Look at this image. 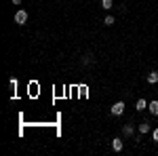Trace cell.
Masks as SVG:
<instances>
[{"label":"cell","mask_w":158,"mask_h":156,"mask_svg":"<svg viewBox=\"0 0 158 156\" xmlns=\"http://www.w3.org/2000/svg\"><path fill=\"white\" fill-rule=\"evenodd\" d=\"M158 82V72H150L148 74V84H156Z\"/></svg>","instance_id":"cell-4"},{"label":"cell","mask_w":158,"mask_h":156,"mask_svg":"<svg viewBox=\"0 0 158 156\" xmlns=\"http://www.w3.org/2000/svg\"><path fill=\"white\" fill-rule=\"evenodd\" d=\"M122 112H124V101H116V103L112 106V114H114V116H120Z\"/></svg>","instance_id":"cell-2"},{"label":"cell","mask_w":158,"mask_h":156,"mask_svg":"<svg viewBox=\"0 0 158 156\" xmlns=\"http://www.w3.org/2000/svg\"><path fill=\"white\" fill-rule=\"evenodd\" d=\"M25 21H27V13H25V11H17V13H15V23L23 25Z\"/></svg>","instance_id":"cell-1"},{"label":"cell","mask_w":158,"mask_h":156,"mask_svg":"<svg viewBox=\"0 0 158 156\" xmlns=\"http://www.w3.org/2000/svg\"><path fill=\"white\" fill-rule=\"evenodd\" d=\"M13 4H21V0H13Z\"/></svg>","instance_id":"cell-12"},{"label":"cell","mask_w":158,"mask_h":156,"mask_svg":"<svg viewBox=\"0 0 158 156\" xmlns=\"http://www.w3.org/2000/svg\"><path fill=\"white\" fill-rule=\"evenodd\" d=\"M103 23H106V25H114V17H112V15H108V17H106V21H103Z\"/></svg>","instance_id":"cell-10"},{"label":"cell","mask_w":158,"mask_h":156,"mask_svg":"<svg viewBox=\"0 0 158 156\" xmlns=\"http://www.w3.org/2000/svg\"><path fill=\"white\" fill-rule=\"evenodd\" d=\"M112 150H114V152H120L122 150V139H114V141H112Z\"/></svg>","instance_id":"cell-5"},{"label":"cell","mask_w":158,"mask_h":156,"mask_svg":"<svg viewBox=\"0 0 158 156\" xmlns=\"http://www.w3.org/2000/svg\"><path fill=\"white\" fill-rule=\"evenodd\" d=\"M148 110H150V114L158 116V101H150V103H148Z\"/></svg>","instance_id":"cell-3"},{"label":"cell","mask_w":158,"mask_h":156,"mask_svg":"<svg viewBox=\"0 0 158 156\" xmlns=\"http://www.w3.org/2000/svg\"><path fill=\"white\" fill-rule=\"evenodd\" d=\"M146 108H148V101H146V99H139V101H137V110H139V112H143Z\"/></svg>","instance_id":"cell-6"},{"label":"cell","mask_w":158,"mask_h":156,"mask_svg":"<svg viewBox=\"0 0 158 156\" xmlns=\"http://www.w3.org/2000/svg\"><path fill=\"white\" fill-rule=\"evenodd\" d=\"M148 131H150V124H148V122L139 124V133H148Z\"/></svg>","instance_id":"cell-9"},{"label":"cell","mask_w":158,"mask_h":156,"mask_svg":"<svg viewBox=\"0 0 158 156\" xmlns=\"http://www.w3.org/2000/svg\"><path fill=\"white\" fill-rule=\"evenodd\" d=\"M122 133H124V135H131V133H133V124H124V127H122Z\"/></svg>","instance_id":"cell-8"},{"label":"cell","mask_w":158,"mask_h":156,"mask_svg":"<svg viewBox=\"0 0 158 156\" xmlns=\"http://www.w3.org/2000/svg\"><path fill=\"white\" fill-rule=\"evenodd\" d=\"M152 137H154V141H158V129H154V131H152Z\"/></svg>","instance_id":"cell-11"},{"label":"cell","mask_w":158,"mask_h":156,"mask_svg":"<svg viewBox=\"0 0 158 156\" xmlns=\"http://www.w3.org/2000/svg\"><path fill=\"white\" fill-rule=\"evenodd\" d=\"M101 6L103 9H112L114 6V0H101Z\"/></svg>","instance_id":"cell-7"}]
</instances>
